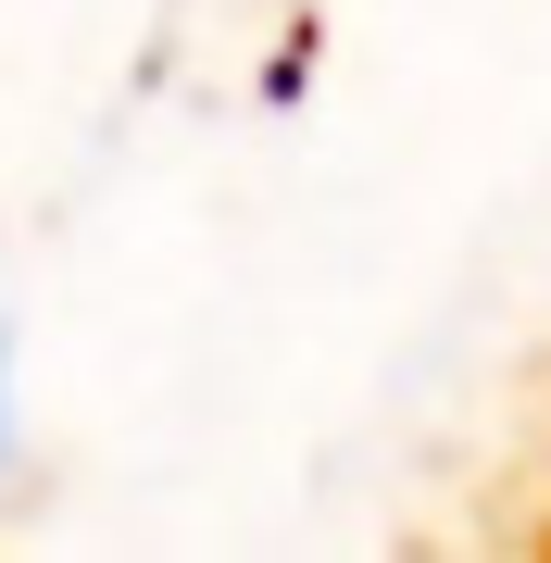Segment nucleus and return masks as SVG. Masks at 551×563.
I'll list each match as a JSON object with an SVG mask.
<instances>
[{
    "instance_id": "obj_1",
    "label": "nucleus",
    "mask_w": 551,
    "mask_h": 563,
    "mask_svg": "<svg viewBox=\"0 0 551 563\" xmlns=\"http://www.w3.org/2000/svg\"><path fill=\"white\" fill-rule=\"evenodd\" d=\"M25 463V376H13V325H0V476Z\"/></svg>"
}]
</instances>
